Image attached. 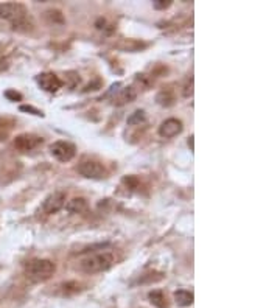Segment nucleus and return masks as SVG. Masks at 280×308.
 <instances>
[{
  "instance_id": "obj_1",
  "label": "nucleus",
  "mask_w": 280,
  "mask_h": 308,
  "mask_svg": "<svg viewBox=\"0 0 280 308\" xmlns=\"http://www.w3.org/2000/svg\"><path fill=\"white\" fill-rule=\"evenodd\" d=\"M0 17L11 22L14 30L28 31L33 27L31 17L28 16L27 8L22 3H16V2L0 3Z\"/></svg>"
},
{
  "instance_id": "obj_2",
  "label": "nucleus",
  "mask_w": 280,
  "mask_h": 308,
  "mask_svg": "<svg viewBox=\"0 0 280 308\" xmlns=\"http://www.w3.org/2000/svg\"><path fill=\"white\" fill-rule=\"evenodd\" d=\"M56 271V266L52 260L47 258H36L31 260L25 268V276L31 282H44L49 280Z\"/></svg>"
},
{
  "instance_id": "obj_3",
  "label": "nucleus",
  "mask_w": 280,
  "mask_h": 308,
  "mask_svg": "<svg viewBox=\"0 0 280 308\" xmlns=\"http://www.w3.org/2000/svg\"><path fill=\"white\" fill-rule=\"evenodd\" d=\"M112 263H114V257L109 252H101V254H93L80 261V269L86 274H98L103 271H108Z\"/></svg>"
},
{
  "instance_id": "obj_4",
  "label": "nucleus",
  "mask_w": 280,
  "mask_h": 308,
  "mask_svg": "<svg viewBox=\"0 0 280 308\" xmlns=\"http://www.w3.org/2000/svg\"><path fill=\"white\" fill-rule=\"evenodd\" d=\"M50 154L59 162H70L77 154V148L70 142H64V140H58L50 145Z\"/></svg>"
},
{
  "instance_id": "obj_5",
  "label": "nucleus",
  "mask_w": 280,
  "mask_h": 308,
  "mask_svg": "<svg viewBox=\"0 0 280 308\" xmlns=\"http://www.w3.org/2000/svg\"><path fill=\"white\" fill-rule=\"evenodd\" d=\"M78 173L87 179H103L108 174L106 168L95 161H83L78 165Z\"/></svg>"
},
{
  "instance_id": "obj_6",
  "label": "nucleus",
  "mask_w": 280,
  "mask_h": 308,
  "mask_svg": "<svg viewBox=\"0 0 280 308\" xmlns=\"http://www.w3.org/2000/svg\"><path fill=\"white\" fill-rule=\"evenodd\" d=\"M65 205V193L62 192H55L49 195L42 202V212L45 215H53L56 212H59Z\"/></svg>"
},
{
  "instance_id": "obj_7",
  "label": "nucleus",
  "mask_w": 280,
  "mask_h": 308,
  "mask_svg": "<svg viewBox=\"0 0 280 308\" xmlns=\"http://www.w3.org/2000/svg\"><path fill=\"white\" fill-rule=\"evenodd\" d=\"M44 139L39 137V136H34V134H19L16 139H14V146L16 149L22 153H27V151H31V149L37 148L39 145H42Z\"/></svg>"
},
{
  "instance_id": "obj_8",
  "label": "nucleus",
  "mask_w": 280,
  "mask_h": 308,
  "mask_svg": "<svg viewBox=\"0 0 280 308\" xmlns=\"http://www.w3.org/2000/svg\"><path fill=\"white\" fill-rule=\"evenodd\" d=\"M37 84H39V87L45 92H50V93H55L58 92L61 87H62V81L59 77H56L55 73L52 72H44L41 75H37Z\"/></svg>"
},
{
  "instance_id": "obj_9",
  "label": "nucleus",
  "mask_w": 280,
  "mask_h": 308,
  "mask_svg": "<svg viewBox=\"0 0 280 308\" xmlns=\"http://www.w3.org/2000/svg\"><path fill=\"white\" fill-rule=\"evenodd\" d=\"M182 121L177 118H168L165 121H162V125L159 126V136L164 139H171L177 134L182 133Z\"/></svg>"
},
{
  "instance_id": "obj_10",
  "label": "nucleus",
  "mask_w": 280,
  "mask_h": 308,
  "mask_svg": "<svg viewBox=\"0 0 280 308\" xmlns=\"http://www.w3.org/2000/svg\"><path fill=\"white\" fill-rule=\"evenodd\" d=\"M136 98V90L133 87H125V89H120L114 98H112V103L117 106H121V105H126V103H131Z\"/></svg>"
},
{
  "instance_id": "obj_11",
  "label": "nucleus",
  "mask_w": 280,
  "mask_h": 308,
  "mask_svg": "<svg viewBox=\"0 0 280 308\" xmlns=\"http://www.w3.org/2000/svg\"><path fill=\"white\" fill-rule=\"evenodd\" d=\"M65 209H67L69 213L78 215V213L86 212L89 209V204H87V201L84 198H73V199H70L67 204H65Z\"/></svg>"
},
{
  "instance_id": "obj_12",
  "label": "nucleus",
  "mask_w": 280,
  "mask_h": 308,
  "mask_svg": "<svg viewBox=\"0 0 280 308\" xmlns=\"http://www.w3.org/2000/svg\"><path fill=\"white\" fill-rule=\"evenodd\" d=\"M193 293L192 291H185V289H179V291L174 293V301L179 307H189L193 304Z\"/></svg>"
},
{
  "instance_id": "obj_13",
  "label": "nucleus",
  "mask_w": 280,
  "mask_h": 308,
  "mask_svg": "<svg viewBox=\"0 0 280 308\" xmlns=\"http://www.w3.org/2000/svg\"><path fill=\"white\" fill-rule=\"evenodd\" d=\"M148 299L149 302H151L154 307L157 308H167L168 304H167V299H165V294L162 291H159V289H154V291H149L148 293Z\"/></svg>"
},
{
  "instance_id": "obj_14",
  "label": "nucleus",
  "mask_w": 280,
  "mask_h": 308,
  "mask_svg": "<svg viewBox=\"0 0 280 308\" xmlns=\"http://www.w3.org/2000/svg\"><path fill=\"white\" fill-rule=\"evenodd\" d=\"M156 101L161 106H164V108H170V106L174 105V95H173L170 90H162V92L157 93Z\"/></svg>"
},
{
  "instance_id": "obj_15",
  "label": "nucleus",
  "mask_w": 280,
  "mask_h": 308,
  "mask_svg": "<svg viewBox=\"0 0 280 308\" xmlns=\"http://www.w3.org/2000/svg\"><path fill=\"white\" fill-rule=\"evenodd\" d=\"M146 121V115L143 111H136L133 115L128 118V125H140V123H145Z\"/></svg>"
},
{
  "instance_id": "obj_16",
  "label": "nucleus",
  "mask_w": 280,
  "mask_h": 308,
  "mask_svg": "<svg viewBox=\"0 0 280 308\" xmlns=\"http://www.w3.org/2000/svg\"><path fill=\"white\" fill-rule=\"evenodd\" d=\"M45 17L49 19V22H52V24H64V17L58 9H50V11H47Z\"/></svg>"
},
{
  "instance_id": "obj_17",
  "label": "nucleus",
  "mask_w": 280,
  "mask_h": 308,
  "mask_svg": "<svg viewBox=\"0 0 280 308\" xmlns=\"http://www.w3.org/2000/svg\"><path fill=\"white\" fill-rule=\"evenodd\" d=\"M123 184H126L128 189L134 190V189H137V187H139V179L136 176H126L123 179Z\"/></svg>"
},
{
  "instance_id": "obj_18",
  "label": "nucleus",
  "mask_w": 280,
  "mask_h": 308,
  "mask_svg": "<svg viewBox=\"0 0 280 308\" xmlns=\"http://www.w3.org/2000/svg\"><path fill=\"white\" fill-rule=\"evenodd\" d=\"M153 6H154V9L162 11V9H167L171 6V0H156V2H153Z\"/></svg>"
},
{
  "instance_id": "obj_19",
  "label": "nucleus",
  "mask_w": 280,
  "mask_h": 308,
  "mask_svg": "<svg viewBox=\"0 0 280 308\" xmlns=\"http://www.w3.org/2000/svg\"><path fill=\"white\" fill-rule=\"evenodd\" d=\"M5 97L8 100H11V101H21L22 100V95L19 92H16V90H6L5 92Z\"/></svg>"
},
{
  "instance_id": "obj_20",
  "label": "nucleus",
  "mask_w": 280,
  "mask_h": 308,
  "mask_svg": "<svg viewBox=\"0 0 280 308\" xmlns=\"http://www.w3.org/2000/svg\"><path fill=\"white\" fill-rule=\"evenodd\" d=\"M22 112H31L33 115H37V117H44V114L39 111V109H36V108H33V106H21L19 108Z\"/></svg>"
},
{
  "instance_id": "obj_21",
  "label": "nucleus",
  "mask_w": 280,
  "mask_h": 308,
  "mask_svg": "<svg viewBox=\"0 0 280 308\" xmlns=\"http://www.w3.org/2000/svg\"><path fill=\"white\" fill-rule=\"evenodd\" d=\"M193 95V80H189L184 89V97H192Z\"/></svg>"
},
{
  "instance_id": "obj_22",
  "label": "nucleus",
  "mask_w": 280,
  "mask_h": 308,
  "mask_svg": "<svg viewBox=\"0 0 280 308\" xmlns=\"http://www.w3.org/2000/svg\"><path fill=\"white\" fill-rule=\"evenodd\" d=\"M189 146H190V149H192V151H193V136L189 139Z\"/></svg>"
},
{
  "instance_id": "obj_23",
  "label": "nucleus",
  "mask_w": 280,
  "mask_h": 308,
  "mask_svg": "<svg viewBox=\"0 0 280 308\" xmlns=\"http://www.w3.org/2000/svg\"><path fill=\"white\" fill-rule=\"evenodd\" d=\"M2 139H3V136H2V134H0V140H2Z\"/></svg>"
}]
</instances>
